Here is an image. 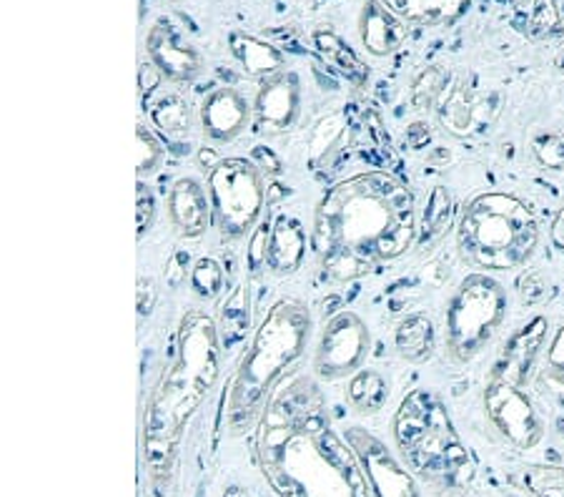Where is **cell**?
Listing matches in <instances>:
<instances>
[{
	"label": "cell",
	"mask_w": 564,
	"mask_h": 497,
	"mask_svg": "<svg viewBox=\"0 0 564 497\" xmlns=\"http://www.w3.org/2000/svg\"><path fill=\"white\" fill-rule=\"evenodd\" d=\"M416 206L405 181L386 171L342 179L319 199L311 252L332 284L367 277L416 244Z\"/></svg>",
	"instance_id": "6da1fadb"
},
{
	"label": "cell",
	"mask_w": 564,
	"mask_h": 497,
	"mask_svg": "<svg viewBox=\"0 0 564 497\" xmlns=\"http://www.w3.org/2000/svg\"><path fill=\"white\" fill-rule=\"evenodd\" d=\"M221 359L216 319L204 309L187 311L176 334V359L153 387L143 412V462L158 485L171 477L183 432L219 382Z\"/></svg>",
	"instance_id": "7a4b0ae2"
},
{
	"label": "cell",
	"mask_w": 564,
	"mask_h": 497,
	"mask_svg": "<svg viewBox=\"0 0 564 497\" xmlns=\"http://www.w3.org/2000/svg\"><path fill=\"white\" fill-rule=\"evenodd\" d=\"M311 334V309L296 296H281L266 309L229 384V403H226L229 435L239 437L261 422L273 390L309 349Z\"/></svg>",
	"instance_id": "3957f363"
},
{
	"label": "cell",
	"mask_w": 564,
	"mask_h": 497,
	"mask_svg": "<svg viewBox=\"0 0 564 497\" xmlns=\"http://www.w3.org/2000/svg\"><path fill=\"white\" fill-rule=\"evenodd\" d=\"M401 462L419 483L441 497H464L474 483V462L437 392L416 387L392 420Z\"/></svg>",
	"instance_id": "277c9868"
},
{
	"label": "cell",
	"mask_w": 564,
	"mask_h": 497,
	"mask_svg": "<svg viewBox=\"0 0 564 497\" xmlns=\"http://www.w3.org/2000/svg\"><path fill=\"white\" fill-rule=\"evenodd\" d=\"M547 334L550 322L542 315L522 324L491 365L482 395L489 424L514 450H531L544 439V417L539 415L527 384L542 355Z\"/></svg>",
	"instance_id": "5b68a950"
},
{
	"label": "cell",
	"mask_w": 564,
	"mask_h": 497,
	"mask_svg": "<svg viewBox=\"0 0 564 497\" xmlns=\"http://www.w3.org/2000/svg\"><path fill=\"white\" fill-rule=\"evenodd\" d=\"M539 221L525 199L487 191L464 206L457 221V254L472 271H514L535 256Z\"/></svg>",
	"instance_id": "8992f818"
},
{
	"label": "cell",
	"mask_w": 564,
	"mask_h": 497,
	"mask_svg": "<svg viewBox=\"0 0 564 497\" xmlns=\"http://www.w3.org/2000/svg\"><path fill=\"white\" fill-rule=\"evenodd\" d=\"M326 430L324 417V395H321L317 380L311 377H294L292 382H281L266 405L261 415L259 455L264 464V475L269 477L273 490L284 497H304L302 487L286 475L284 462L286 447L296 437L311 435L319 437Z\"/></svg>",
	"instance_id": "52a82bcc"
},
{
	"label": "cell",
	"mask_w": 564,
	"mask_h": 497,
	"mask_svg": "<svg viewBox=\"0 0 564 497\" xmlns=\"http://www.w3.org/2000/svg\"><path fill=\"white\" fill-rule=\"evenodd\" d=\"M510 315L504 284L491 275L470 271L451 292L445 309V352L449 362L472 365L502 330Z\"/></svg>",
	"instance_id": "ba28073f"
},
{
	"label": "cell",
	"mask_w": 564,
	"mask_h": 497,
	"mask_svg": "<svg viewBox=\"0 0 564 497\" xmlns=\"http://www.w3.org/2000/svg\"><path fill=\"white\" fill-rule=\"evenodd\" d=\"M211 199L214 229L226 244L244 242L264 221V206L269 204L266 174L252 158H221L206 179Z\"/></svg>",
	"instance_id": "9c48e42d"
},
{
	"label": "cell",
	"mask_w": 564,
	"mask_h": 497,
	"mask_svg": "<svg viewBox=\"0 0 564 497\" xmlns=\"http://www.w3.org/2000/svg\"><path fill=\"white\" fill-rule=\"evenodd\" d=\"M372 355V330L354 309L326 319L311 357V374L319 382H342L357 374Z\"/></svg>",
	"instance_id": "30bf717a"
},
{
	"label": "cell",
	"mask_w": 564,
	"mask_h": 497,
	"mask_svg": "<svg viewBox=\"0 0 564 497\" xmlns=\"http://www.w3.org/2000/svg\"><path fill=\"white\" fill-rule=\"evenodd\" d=\"M346 445L351 447L367 472L374 497H422L416 477L405 462L392 455L382 439L364 428L346 430Z\"/></svg>",
	"instance_id": "8fae6325"
},
{
	"label": "cell",
	"mask_w": 564,
	"mask_h": 497,
	"mask_svg": "<svg viewBox=\"0 0 564 497\" xmlns=\"http://www.w3.org/2000/svg\"><path fill=\"white\" fill-rule=\"evenodd\" d=\"M198 128L214 146L233 143L254 124V101L236 86H216L198 103Z\"/></svg>",
	"instance_id": "7c38bea8"
},
{
	"label": "cell",
	"mask_w": 564,
	"mask_h": 497,
	"mask_svg": "<svg viewBox=\"0 0 564 497\" xmlns=\"http://www.w3.org/2000/svg\"><path fill=\"white\" fill-rule=\"evenodd\" d=\"M304 88L294 71H279L261 78L254 93V124L269 136H281L299 124Z\"/></svg>",
	"instance_id": "4fadbf2b"
},
{
	"label": "cell",
	"mask_w": 564,
	"mask_h": 497,
	"mask_svg": "<svg viewBox=\"0 0 564 497\" xmlns=\"http://www.w3.org/2000/svg\"><path fill=\"white\" fill-rule=\"evenodd\" d=\"M146 55L161 78L174 86H187L196 81L201 71H204V55L176 30L168 18H158L149 28Z\"/></svg>",
	"instance_id": "5bb4252c"
},
{
	"label": "cell",
	"mask_w": 564,
	"mask_h": 497,
	"mask_svg": "<svg viewBox=\"0 0 564 497\" xmlns=\"http://www.w3.org/2000/svg\"><path fill=\"white\" fill-rule=\"evenodd\" d=\"M166 212L171 227L183 239H201L214 227L211 199L196 176H181L171 183L166 199Z\"/></svg>",
	"instance_id": "9a60e30c"
},
{
	"label": "cell",
	"mask_w": 564,
	"mask_h": 497,
	"mask_svg": "<svg viewBox=\"0 0 564 497\" xmlns=\"http://www.w3.org/2000/svg\"><path fill=\"white\" fill-rule=\"evenodd\" d=\"M149 118L161 141L181 149V156L189 154L193 128L198 124V111L191 109L187 95L176 88H158L149 101Z\"/></svg>",
	"instance_id": "2e32d148"
},
{
	"label": "cell",
	"mask_w": 564,
	"mask_h": 497,
	"mask_svg": "<svg viewBox=\"0 0 564 497\" xmlns=\"http://www.w3.org/2000/svg\"><path fill=\"white\" fill-rule=\"evenodd\" d=\"M306 248H311V239L306 237L304 221L294 212H279L269 231L266 271L273 277H294L304 267Z\"/></svg>",
	"instance_id": "e0dca14e"
},
{
	"label": "cell",
	"mask_w": 564,
	"mask_h": 497,
	"mask_svg": "<svg viewBox=\"0 0 564 497\" xmlns=\"http://www.w3.org/2000/svg\"><path fill=\"white\" fill-rule=\"evenodd\" d=\"M359 38L376 59L397 53L407 41V26L384 0H367L359 11Z\"/></svg>",
	"instance_id": "ac0fdd59"
},
{
	"label": "cell",
	"mask_w": 564,
	"mask_h": 497,
	"mask_svg": "<svg viewBox=\"0 0 564 497\" xmlns=\"http://www.w3.org/2000/svg\"><path fill=\"white\" fill-rule=\"evenodd\" d=\"M216 327H219L223 357L239 355L246 347L248 334H252V292L248 284H233L221 296L219 311H216Z\"/></svg>",
	"instance_id": "d6986e66"
},
{
	"label": "cell",
	"mask_w": 564,
	"mask_h": 497,
	"mask_svg": "<svg viewBox=\"0 0 564 497\" xmlns=\"http://www.w3.org/2000/svg\"><path fill=\"white\" fill-rule=\"evenodd\" d=\"M229 51L246 76L256 78H269L279 71L286 68L284 53L271 43H266L264 38L246 34V30H231L229 34Z\"/></svg>",
	"instance_id": "ffe728a7"
},
{
	"label": "cell",
	"mask_w": 564,
	"mask_h": 497,
	"mask_svg": "<svg viewBox=\"0 0 564 497\" xmlns=\"http://www.w3.org/2000/svg\"><path fill=\"white\" fill-rule=\"evenodd\" d=\"M482 101L485 99H482L479 93H474L464 81L451 84L437 106V118L441 128H445L447 133L457 136V139H466V136L474 131V126H477L479 111L487 109Z\"/></svg>",
	"instance_id": "44dd1931"
},
{
	"label": "cell",
	"mask_w": 564,
	"mask_h": 497,
	"mask_svg": "<svg viewBox=\"0 0 564 497\" xmlns=\"http://www.w3.org/2000/svg\"><path fill=\"white\" fill-rule=\"evenodd\" d=\"M434 344H437L434 322L424 311L407 315L394 330V349L409 365L430 362L434 357Z\"/></svg>",
	"instance_id": "7402d4cb"
},
{
	"label": "cell",
	"mask_w": 564,
	"mask_h": 497,
	"mask_svg": "<svg viewBox=\"0 0 564 497\" xmlns=\"http://www.w3.org/2000/svg\"><path fill=\"white\" fill-rule=\"evenodd\" d=\"M344 397L357 415L374 417L384 410L386 399H389V380L372 367H361L357 374L346 380Z\"/></svg>",
	"instance_id": "603a6c76"
},
{
	"label": "cell",
	"mask_w": 564,
	"mask_h": 497,
	"mask_svg": "<svg viewBox=\"0 0 564 497\" xmlns=\"http://www.w3.org/2000/svg\"><path fill=\"white\" fill-rule=\"evenodd\" d=\"M507 483L529 497H564V468L557 464H525L512 470Z\"/></svg>",
	"instance_id": "cb8c5ba5"
},
{
	"label": "cell",
	"mask_w": 564,
	"mask_h": 497,
	"mask_svg": "<svg viewBox=\"0 0 564 497\" xmlns=\"http://www.w3.org/2000/svg\"><path fill=\"white\" fill-rule=\"evenodd\" d=\"M313 43H317L319 51L324 53L354 86H364L369 81V71L364 63H361L357 59V53H354L336 34H332V30L326 28L317 30V34H313Z\"/></svg>",
	"instance_id": "d4e9b609"
},
{
	"label": "cell",
	"mask_w": 564,
	"mask_h": 497,
	"mask_svg": "<svg viewBox=\"0 0 564 497\" xmlns=\"http://www.w3.org/2000/svg\"><path fill=\"white\" fill-rule=\"evenodd\" d=\"M451 86V76L445 66H430L419 71L416 78L409 88V106L416 114H426V111H437L441 95L447 93Z\"/></svg>",
	"instance_id": "484cf974"
},
{
	"label": "cell",
	"mask_w": 564,
	"mask_h": 497,
	"mask_svg": "<svg viewBox=\"0 0 564 497\" xmlns=\"http://www.w3.org/2000/svg\"><path fill=\"white\" fill-rule=\"evenodd\" d=\"M451 196L445 187H437L432 191L430 202H426V212H424V221H422V234L416 237V244L426 248V246H434L439 242L441 237L447 234L449 224H451V214H454V208H451Z\"/></svg>",
	"instance_id": "4316f807"
},
{
	"label": "cell",
	"mask_w": 564,
	"mask_h": 497,
	"mask_svg": "<svg viewBox=\"0 0 564 497\" xmlns=\"http://www.w3.org/2000/svg\"><path fill=\"white\" fill-rule=\"evenodd\" d=\"M537 384L544 395L554 399V403L564 405V324L554 332L552 342L547 344L544 367L537 377Z\"/></svg>",
	"instance_id": "83f0119b"
},
{
	"label": "cell",
	"mask_w": 564,
	"mask_h": 497,
	"mask_svg": "<svg viewBox=\"0 0 564 497\" xmlns=\"http://www.w3.org/2000/svg\"><path fill=\"white\" fill-rule=\"evenodd\" d=\"M166 162V143L143 122L136 124V176L139 181L151 179Z\"/></svg>",
	"instance_id": "f1b7e54d"
},
{
	"label": "cell",
	"mask_w": 564,
	"mask_h": 497,
	"mask_svg": "<svg viewBox=\"0 0 564 497\" xmlns=\"http://www.w3.org/2000/svg\"><path fill=\"white\" fill-rule=\"evenodd\" d=\"M223 282H226V275L219 259H214V256H198V259L193 262L189 284H191V292L196 294L198 300L204 302L219 300L223 292Z\"/></svg>",
	"instance_id": "f546056e"
},
{
	"label": "cell",
	"mask_w": 564,
	"mask_h": 497,
	"mask_svg": "<svg viewBox=\"0 0 564 497\" xmlns=\"http://www.w3.org/2000/svg\"><path fill=\"white\" fill-rule=\"evenodd\" d=\"M531 151H535L537 162L552 171H562L564 168V139L560 133H539L531 141Z\"/></svg>",
	"instance_id": "4dcf8cb0"
},
{
	"label": "cell",
	"mask_w": 564,
	"mask_h": 497,
	"mask_svg": "<svg viewBox=\"0 0 564 497\" xmlns=\"http://www.w3.org/2000/svg\"><path fill=\"white\" fill-rule=\"evenodd\" d=\"M269 231L271 221L264 219L259 227L254 229V234L248 237V248H246V271L252 277L266 271V246H269Z\"/></svg>",
	"instance_id": "1f68e13d"
},
{
	"label": "cell",
	"mask_w": 564,
	"mask_h": 497,
	"mask_svg": "<svg viewBox=\"0 0 564 497\" xmlns=\"http://www.w3.org/2000/svg\"><path fill=\"white\" fill-rule=\"evenodd\" d=\"M156 196L146 181H136V227H139V239H143L151 231L153 221H156Z\"/></svg>",
	"instance_id": "d6a6232c"
},
{
	"label": "cell",
	"mask_w": 564,
	"mask_h": 497,
	"mask_svg": "<svg viewBox=\"0 0 564 497\" xmlns=\"http://www.w3.org/2000/svg\"><path fill=\"white\" fill-rule=\"evenodd\" d=\"M560 26H564L562 8H557L554 0H537L535 11H531V28H535V34H554V30H560Z\"/></svg>",
	"instance_id": "836d02e7"
},
{
	"label": "cell",
	"mask_w": 564,
	"mask_h": 497,
	"mask_svg": "<svg viewBox=\"0 0 564 497\" xmlns=\"http://www.w3.org/2000/svg\"><path fill=\"white\" fill-rule=\"evenodd\" d=\"M191 256L189 252H183V248H179V252L171 254V259L166 262V271H164V279L166 284L171 286V290H179V286L187 282V277H191Z\"/></svg>",
	"instance_id": "e575fe53"
},
{
	"label": "cell",
	"mask_w": 564,
	"mask_h": 497,
	"mask_svg": "<svg viewBox=\"0 0 564 497\" xmlns=\"http://www.w3.org/2000/svg\"><path fill=\"white\" fill-rule=\"evenodd\" d=\"M136 286H139V290H136V307H139V317H149L158 300L156 282H153L151 277H139V284Z\"/></svg>",
	"instance_id": "d590c367"
},
{
	"label": "cell",
	"mask_w": 564,
	"mask_h": 497,
	"mask_svg": "<svg viewBox=\"0 0 564 497\" xmlns=\"http://www.w3.org/2000/svg\"><path fill=\"white\" fill-rule=\"evenodd\" d=\"M252 162L261 168L266 176H279L284 174V162H281V156L277 151L269 149V146H254L252 151Z\"/></svg>",
	"instance_id": "8d00e7d4"
},
{
	"label": "cell",
	"mask_w": 564,
	"mask_h": 497,
	"mask_svg": "<svg viewBox=\"0 0 564 497\" xmlns=\"http://www.w3.org/2000/svg\"><path fill=\"white\" fill-rule=\"evenodd\" d=\"M547 296V284L539 271H529V275L522 279V300L527 304H539Z\"/></svg>",
	"instance_id": "74e56055"
},
{
	"label": "cell",
	"mask_w": 564,
	"mask_h": 497,
	"mask_svg": "<svg viewBox=\"0 0 564 497\" xmlns=\"http://www.w3.org/2000/svg\"><path fill=\"white\" fill-rule=\"evenodd\" d=\"M405 139H407V143H409V146H412V149H422V146H426V143L432 141L430 124H424V122L412 124V126L407 128Z\"/></svg>",
	"instance_id": "f35d334b"
},
{
	"label": "cell",
	"mask_w": 564,
	"mask_h": 497,
	"mask_svg": "<svg viewBox=\"0 0 564 497\" xmlns=\"http://www.w3.org/2000/svg\"><path fill=\"white\" fill-rule=\"evenodd\" d=\"M550 239H552L554 248H560V252L564 254V208L557 216H554L552 229H550Z\"/></svg>",
	"instance_id": "ab89813d"
},
{
	"label": "cell",
	"mask_w": 564,
	"mask_h": 497,
	"mask_svg": "<svg viewBox=\"0 0 564 497\" xmlns=\"http://www.w3.org/2000/svg\"><path fill=\"white\" fill-rule=\"evenodd\" d=\"M221 162V156L216 154L214 149H198V164H201V168H204V171H211V168Z\"/></svg>",
	"instance_id": "60d3db41"
},
{
	"label": "cell",
	"mask_w": 564,
	"mask_h": 497,
	"mask_svg": "<svg viewBox=\"0 0 564 497\" xmlns=\"http://www.w3.org/2000/svg\"><path fill=\"white\" fill-rule=\"evenodd\" d=\"M223 497H246V493H244V490H241V487H236V485H231V487H229V490H226V493H223Z\"/></svg>",
	"instance_id": "b9f144b4"
},
{
	"label": "cell",
	"mask_w": 564,
	"mask_h": 497,
	"mask_svg": "<svg viewBox=\"0 0 564 497\" xmlns=\"http://www.w3.org/2000/svg\"><path fill=\"white\" fill-rule=\"evenodd\" d=\"M562 21H564V3H562Z\"/></svg>",
	"instance_id": "7bdbcfd3"
}]
</instances>
